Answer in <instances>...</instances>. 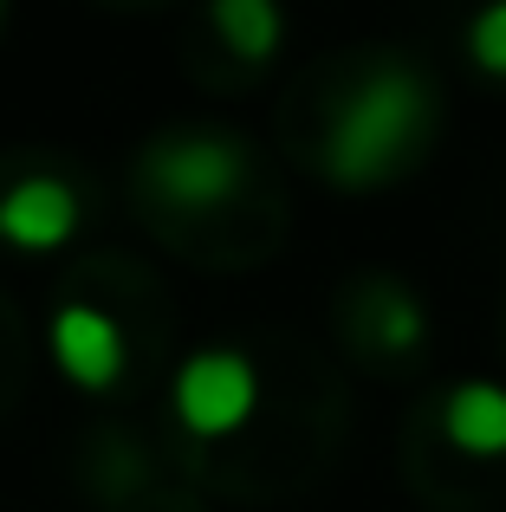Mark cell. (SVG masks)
<instances>
[{
	"instance_id": "3957f363",
	"label": "cell",
	"mask_w": 506,
	"mask_h": 512,
	"mask_svg": "<svg viewBox=\"0 0 506 512\" xmlns=\"http://www.w3.org/2000/svg\"><path fill=\"white\" fill-rule=\"evenodd\" d=\"M143 182L176 208H215L247 182V156L234 137H215V130H176V137L150 143Z\"/></svg>"
},
{
	"instance_id": "30bf717a",
	"label": "cell",
	"mask_w": 506,
	"mask_h": 512,
	"mask_svg": "<svg viewBox=\"0 0 506 512\" xmlns=\"http://www.w3.org/2000/svg\"><path fill=\"white\" fill-rule=\"evenodd\" d=\"M0 13H7V0H0Z\"/></svg>"
},
{
	"instance_id": "9c48e42d",
	"label": "cell",
	"mask_w": 506,
	"mask_h": 512,
	"mask_svg": "<svg viewBox=\"0 0 506 512\" xmlns=\"http://www.w3.org/2000/svg\"><path fill=\"white\" fill-rule=\"evenodd\" d=\"M370 338H377L383 350L422 344V305L403 299V292H383V299H377V318H370Z\"/></svg>"
},
{
	"instance_id": "ba28073f",
	"label": "cell",
	"mask_w": 506,
	"mask_h": 512,
	"mask_svg": "<svg viewBox=\"0 0 506 512\" xmlns=\"http://www.w3.org/2000/svg\"><path fill=\"white\" fill-rule=\"evenodd\" d=\"M468 59L481 65L487 78H506V0H487L468 20Z\"/></svg>"
},
{
	"instance_id": "7a4b0ae2",
	"label": "cell",
	"mask_w": 506,
	"mask_h": 512,
	"mask_svg": "<svg viewBox=\"0 0 506 512\" xmlns=\"http://www.w3.org/2000/svg\"><path fill=\"white\" fill-rule=\"evenodd\" d=\"M169 402H176V422L189 428L195 441H228V435H241L253 422V409H260V376H253V363L241 350L215 344V350L182 357Z\"/></svg>"
},
{
	"instance_id": "6da1fadb",
	"label": "cell",
	"mask_w": 506,
	"mask_h": 512,
	"mask_svg": "<svg viewBox=\"0 0 506 512\" xmlns=\"http://www.w3.org/2000/svg\"><path fill=\"white\" fill-rule=\"evenodd\" d=\"M429 111H435V98H429V85H422L416 72L377 65V72L338 104V117H331V130H325V175L338 188L390 182V175L403 169V156L422 143Z\"/></svg>"
},
{
	"instance_id": "5b68a950",
	"label": "cell",
	"mask_w": 506,
	"mask_h": 512,
	"mask_svg": "<svg viewBox=\"0 0 506 512\" xmlns=\"http://www.w3.org/2000/svg\"><path fill=\"white\" fill-rule=\"evenodd\" d=\"M78 234V195L59 175H20L0 195V240L20 253H52Z\"/></svg>"
},
{
	"instance_id": "8992f818",
	"label": "cell",
	"mask_w": 506,
	"mask_h": 512,
	"mask_svg": "<svg viewBox=\"0 0 506 512\" xmlns=\"http://www.w3.org/2000/svg\"><path fill=\"white\" fill-rule=\"evenodd\" d=\"M442 435L455 441L461 454H481V461H500L506 454V389L500 383H455L442 402Z\"/></svg>"
},
{
	"instance_id": "52a82bcc",
	"label": "cell",
	"mask_w": 506,
	"mask_h": 512,
	"mask_svg": "<svg viewBox=\"0 0 506 512\" xmlns=\"http://www.w3.org/2000/svg\"><path fill=\"white\" fill-rule=\"evenodd\" d=\"M208 20H215L221 46L247 65H266L286 39V20H279V0H208Z\"/></svg>"
},
{
	"instance_id": "277c9868",
	"label": "cell",
	"mask_w": 506,
	"mask_h": 512,
	"mask_svg": "<svg viewBox=\"0 0 506 512\" xmlns=\"http://www.w3.org/2000/svg\"><path fill=\"white\" fill-rule=\"evenodd\" d=\"M46 344H52V363L65 370V383H78V389H117V376L130 363L124 325L111 312H98V305H78V299H65L52 312Z\"/></svg>"
}]
</instances>
